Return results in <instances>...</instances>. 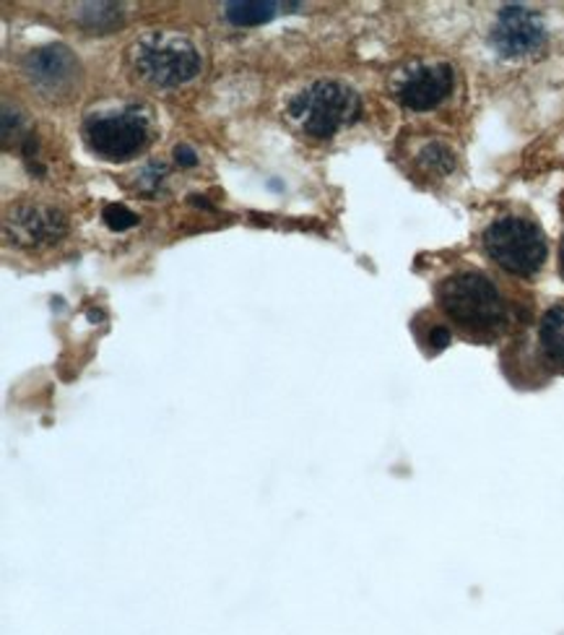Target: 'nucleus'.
I'll use <instances>...</instances> for the list:
<instances>
[{"instance_id":"obj_1","label":"nucleus","mask_w":564,"mask_h":635,"mask_svg":"<svg viewBox=\"0 0 564 635\" xmlns=\"http://www.w3.org/2000/svg\"><path fill=\"white\" fill-rule=\"evenodd\" d=\"M437 298L447 318L476 336L497 334L508 318L500 290L479 271H460L447 277L440 284Z\"/></svg>"},{"instance_id":"obj_2","label":"nucleus","mask_w":564,"mask_h":635,"mask_svg":"<svg viewBox=\"0 0 564 635\" xmlns=\"http://www.w3.org/2000/svg\"><path fill=\"white\" fill-rule=\"evenodd\" d=\"M361 115L359 94L341 82H317L289 103V118L310 139H330Z\"/></svg>"},{"instance_id":"obj_3","label":"nucleus","mask_w":564,"mask_h":635,"mask_svg":"<svg viewBox=\"0 0 564 635\" xmlns=\"http://www.w3.org/2000/svg\"><path fill=\"white\" fill-rule=\"evenodd\" d=\"M135 76L154 86H180L200 74V53L187 37L151 32L130 50Z\"/></svg>"},{"instance_id":"obj_4","label":"nucleus","mask_w":564,"mask_h":635,"mask_svg":"<svg viewBox=\"0 0 564 635\" xmlns=\"http://www.w3.org/2000/svg\"><path fill=\"white\" fill-rule=\"evenodd\" d=\"M484 250L500 269L516 277H533L546 261V237L536 222L502 216L484 229Z\"/></svg>"},{"instance_id":"obj_5","label":"nucleus","mask_w":564,"mask_h":635,"mask_svg":"<svg viewBox=\"0 0 564 635\" xmlns=\"http://www.w3.org/2000/svg\"><path fill=\"white\" fill-rule=\"evenodd\" d=\"M149 120L133 107L91 115L84 126V139L97 157L107 162H126L149 143Z\"/></svg>"},{"instance_id":"obj_6","label":"nucleus","mask_w":564,"mask_h":635,"mask_svg":"<svg viewBox=\"0 0 564 635\" xmlns=\"http://www.w3.org/2000/svg\"><path fill=\"white\" fill-rule=\"evenodd\" d=\"M491 45L502 57L533 55L544 47L546 26L536 11L525 6H505L491 26Z\"/></svg>"},{"instance_id":"obj_7","label":"nucleus","mask_w":564,"mask_h":635,"mask_svg":"<svg viewBox=\"0 0 564 635\" xmlns=\"http://www.w3.org/2000/svg\"><path fill=\"white\" fill-rule=\"evenodd\" d=\"M65 216L45 204H21L6 216V237L21 248H40L65 235Z\"/></svg>"},{"instance_id":"obj_8","label":"nucleus","mask_w":564,"mask_h":635,"mask_svg":"<svg viewBox=\"0 0 564 635\" xmlns=\"http://www.w3.org/2000/svg\"><path fill=\"white\" fill-rule=\"evenodd\" d=\"M453 92V68L447 63H435V66H416L409 74L401 76L395 84L398 103L409 110L424 112L437 107L447 94Z\"/></svg>"},{"instance_id":"obj_9","label":"nucleus","mask_w":564,"mask_h":635,"mask_svg":"<svg viewBox=\"0 0 564 635\" xmlns=\"http://www.w3.org/2000/svg\"><path fill=\"white\" fill-rule=\"evenodd\" d=\"M26 76L32 78V84H37L40 89L47 94H63L68 92L78 78V61L70 55L68 47L50 45L34 50L24 63Z\"/></svg>"},{"instance_id":"obj_10","label":"nucleus","mask_w":564,"mask_h":635,"mask_svg":"<svg viewBox=\"0 0 564 635\" xmlns=\"http://www.w3.org/2000/svg\"><path fill=\"white\" fill-rule=\"evenodd\" d=\"M539 344L546 363L564 373V305L549 308L539 326Z\"/></svg>"},{"instance_id":"obj_11","label":"nucleus","mask_w":564,"mask_h":635,"mask_svg":"<svg viewBox=\"0 0 564 635\" xmlns=\"http://www.w3.org/2000/svg\"><path fill=\"white\" fill-rule=\"evenodd\" d=\"M279 3L271 0H231L224 3V17L235 26H260L276 17Z\"/></svg>"},{"instance_id":"obj_12","label":"nucleus","mask_w":564,"mask_h":635,"mask_svg":"<svg viewBox=\"0 0 564 635\" xmlns=\"http://www.w3.org/2000/svg\"><path fill=\"white\" fill-rule=\"evenodd\" d=\"M419 164H422L426 172H432V175H447V172H453L455 168V157L445 143L435 141L419 151Z\"/></svg>"},{"instance_id":"obj_13","label":"nucleus","mask_w":564,"mask_h":635,"mask_svg":"<svg viewBox=\"0 0 564 635\" xmlns=\"http://www.w3.org/2000/svg\"><path fill=\"white\" fill-rule=\"evenodd\" d=\"M84 9L82 21L91 32H107V29L115 26V21H120V9L112 3H91L84 6Z\"/></svg>"},{"instance_id":"obj_14","label":"nucleus","mask_w":564,"mask_h":635,"mask_svg":"<svg viewBox=\"0 0 564 635\" xmlns=\"http://www.w3.org/2000/svg\"><path fill=\"white\" fill-rule=\"evenodd\" d=\"M102 219L105 225L115 229V233H126V229L139 225V214H133L130 208H126L122 204H107L105 212H102Z\"/></svg>"},{"instance_id":"obj_15","label":"nucleus","mask_w":564,"mask_h":635,"mask_svg":"<svg viewBox=\"0 0 564 635\" xmlns=\"http://www.w3.org/2000/svg\"><path fill=\"white\" fill-rule=\"evenodd\" d=\"M175 159H177V164H183V168H195V164H198V154H195L187 143H180V147H175Z\"/></svg>"},{"instance_id":"obj_16","label":"nucleus","mask_w":564,"mask_h":635,"mask_svg":"<svg viewBox=\"0 0 564 635\" xmlns=\"http://www.w3.org/2000/svg\"><path fill=\"white\" fill-rule=\"evenodd\" d=\"M430 344L435 346V349H445L447 344H451V331L443 329V326H435L432 329V334H430Z\"/></svg>"},{"instance_id":"obj_17","label":"nucleus","mask_w":564,"mask_h":635,"mask_svg":"<svg viewBox=\"0 0 564 635\" xmlns=\"http://www.w3.org/2000/svg\"><path fill=\"white\" fill-rule=\"evenodd\" d=\"M560 269H562V277H564V240H562V248H560Z\"/></svg>"}]
</instances>
